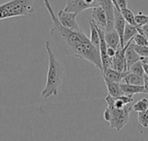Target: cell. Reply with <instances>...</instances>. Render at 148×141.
I'll return each mask as SVG.
<instances>
[{"label":"cell","instance_id":"obj_28","mask_svg":"<svg viewBox=\"0 0 148 141\" xmlns=\"http://www.w3.org/2000/svg\"><path fill=\"white\" fill-rule=\"evenodd\" d=\"M115 53H116V50H115L114 48H113V47H108V51H107V53H108V55L109 57L113 58V57L114 56Z\"/></svg>","mask_w":148,"mask_h":141},{"label":"cell","instance_id":"obj_33","mask_svg":"<svg viewBox=\"0 0 148 141\" xmlns=\"http://www.w3.org/2000/svg\"><path fill=\"white\" fill-rule=\"evenodd\" d=\"M113 2H114V4L115 8H117L118 9H119V7H118V4H117V2H116V0H113ZM120 10H121V9H120Z\"/></svg>","mask_w":148,"mask_h":141},{"label":"cell","instance_id":"obj_8","mask_svg":"<svg viewBox=\"0 0 148 141\" xmlns=\"http://www.w3.org/2000/svg\"><path fill=\"white\" fill-rule=\"evenodd\" d=\"M98 6H101L106 12L108 18V24L106 28V31L114 28V4L113 0H97Z\"/></svg>","mask_w":148,"mask_h":141},{"label":"cell","instance_id":"obj_4","mask_svg":"<svg viewBox=\"0 0 148 141\" xmlns=\"http://www.w3.org/2000/svg\"><path fill=\"white\" fill-rule=\"evenodd\" d=\"M107 104L108 109L110 112V120L108 121L110 128L120 132L129 121L130 113L133 110V105L131 103H128L121 109H117L112 103Z\"/></svg>","mask_w":148,"mask_h":141},{"label":"cell","instance_id":"obj_13","mask_svg":"<svg viewBox=\"0 0 148 141\" xmlns=\"http://www.w3.org/2000/svg\"><path fill=\"white\" fill-rule=\"evenodd\" d=\"M128 72H119L116 71L113 68H108L106 69L103 72V78H106L113 82H116V83H122L125 76L127 74Z\"/></svg>","mask_w":148,"mask_h":141},{"label":"cell","instance_id":"obj_11","mask_svg":"<svg viewBox=\"0 0 148 141\" xmlns=\"http://www.w3.org/2000/svg\"><path fill=\"white\" fill-rule=\"evenodd\" d=\"M88 9H91V7L86 3L85 0H66L64 10L75 12L79 15Z\"/></svg>","mask_w":148,"mask_h":141},{"label":"cell","instance_id":"obj_10","mask_svg":"<svg viewBox=\"0 0 148 141\" xmlns=\"http://www.w3.org/2000/svg\"><path fill=\"white\" fill-rule=\"evenodd\" d=\"M92 13H91V19L97 26L101 27V28H107L108 24V18L105 10L101 6H96L92 8Z\"/></svg>","mask_w":148,"mask_h":141},{"label":"cell","instance_id":"obj_1","mask_svg":"<svg viewBox=\"0 0 148 141\" xmlns=\"http://www.w3.org/2000/svg\"><path fill=\"white\" fill-rule=\"evenodd\" d=\"M53 27L50 29V36L57 48L66 56H71L87 60L98 68L102 73V63L100 50L90 41L82 29L73 30L62 25L50 4L49 0H43Z\"/></svg>","mask_w":148,"mask_h":141},{"label":"cell","instance_id":"obj_3","mask_svg":"<svg viewBox=\"0 0 148 141\" xmlns=\"http://www.w3.org/2000/svg\"><path fill=\"white\" fill-rule=\"evenodd\" d=\"M35 0H10L0 5V20L10 17L28 16L35 12Z\"/></svg>","mask_w":148,"mask_h":141},{"label":"cell","instance_id":"obj_25","mask_svg":"<svg viewBox=\"0 0 148 141\" xmlns=\"http://www.w3.org/2000/svg\"><path fill=\"white\" fill-rule=\"evenodd\" d=\"M138 122L143 128H148V109L146 111L138 113Z\"/></svg>","mask_w":148,"mask_h":141},{"label":"cell","instance_id":"obj_22","mask_svg":"<svg viewBox=\"0 0 148 141\" xmlns=\"http://www.w3.org/2000/svg\"><path fill=\"white\" fill-rule=\"evenodd\" d=\"M148 109V100L147 98H142L133 105V110L135 112H143Z\"/></svg>","mask_w":148,"mask_h":141},{"label":"cell","instance_id":"obj_24","mask_svg":"<svg viewBox=\"0 0 148 141\" xmlns=\"http://www.w3.org/2000/svg\"><path fill=\"white\" fill-rule=\"evenodd\" d=\"M131 46L137 52V53L140 57H148V46H140L134 44L133 41L131 42Z\"/></svg>","mask_w":148,"mask_h":141},{"label":"cell","instance_id":"obj_30","mask_svg":"<svg viewBox=\"0 0 148 141\" xmlns=\"http://www.w3.org/2000/svg\"><path fill=\"white\" fill-rule=\"evenodd\" d=\"M142 31H143V34L147 36V38L148 39V23L147 24H145L143 26H140Z\"/></svg>","mask_w":148,"mask_h":141},{"label":"cell","instance_id":"obj_2","mask_svg":"<svg viewBox=\"0 0 148 141\" xmlns=\"http://www.w3.org/2000/svg\"><path fill=\"white\" fill-rule=\"evenodd\" d=\"M45 48L49 58V67L47 72V81L44 89L41 92V97L48 99L52 96H56L58 94V89L62 84L65 66L64 65L56 59L49 41L45 42Z\"/></svg>","mask_w":148,"mask_h":141},{"label":"cell","instance_id":"obj_23","mask_svg":"<svg viewBox=\"0 0 148 141\" xmlns=\"http://www.w3.org/2000/svg\"><path fill=\"white\" fill-rule=\"evenodd\" d=\"M133 42L140 46H148V39L147 38V36L144 34L139 32L134 36Z\"/></svg>","mask_w":148,"mask_h":141},{"label":"cell","instance_id":"obj_12","mask_svg":"<svg viewBox=\"0 0 148 141\" xmlns=\"http://www.w3.org/2000/svg\"><path fill=\"white\" fill-rule=\"evenodd\" d=\"M105 40L108 46L114 48L115 50H117V48L121 45V37L114 28L105 31Z\"/></svg>","mask_w":148,"mask_h":141},{"label":"cell","instance_id":"obj_9","mask_svg":"<svg viewBox=\"0 0 148 141\" xmlns=\"http://www.w3.org/2000/svg\"><path fill=\"white\" fill-rule=\"evenodd\" d=\"M126 20L120 9L117 8H114V28L116 29L118 32L120 37H121V46L124 47V40H123V35H124V30L126 26Z\"/></svg>","mask_w":148,"mask_h":141},{"label":"cell","instance_id":"obj_29","mask_svg":"<svg viewBox=\"0 0 148 141\" xmlns=\"http://www.w3.org/2000/svg\"><path fill=\"white\" fill-rule=\"evenodd\" d=\"M144 87H145V94L148 95V77L144 76Z\"/></svg>","mask_w":148,"mask_h":141},{"label":"cell","instance_id":"obj_7","mask_svg":"<svg viewBox=\"0 0 148 141\" xmlns=\"http://www.w3.org/2000/svg\"><path fill=\"white\" fill-rule=\"evenodd\" d=\"M97 29L99 32L100 35V53H101V63H102V69L103 72L111 67L112 65V59L109 57L107 53L108 51V44L105 40V31L99 26H97Z\"/></svg>","mask_w":148,"mask_h":141},{"label":"cell","instance_id":"obj_31","mask_svg":"<svg viewBox=\"0 0 148 141\" xmlns=\"http://www.w3.org/2000/svg\"><path fill=\"white\" fill-rule=\"evenodd\" d=\"M143 66H144V71H145V75L148 77V65L146 63H143Z\"/></svg>","mask_w":148,"mask_h":141},{"label":"cell","instance_id":"obj_20","mask_svg":"<svg viewBox=\"0 0 148 141\" xmlns=\"http://www.w3.org/2000/svg\"><path fill=\"white\" fill-rule=\"evenodd\" d=\"M121 13H122V15H123V16H124L127 22H128V23H130V24H132L134 26L138 27V25L136 23V21H135V15L134 14V12L130 9L126 8L124 9H121Z\"/></svg>","mask_w":148,"mask_h":141},{"label":"cell","instance_id":"obj_27","mask_svg":"<svg viewBox=\"0 0 148 141\" xmlns=\"http://www.w3.org/2000/svg\"><path fill=\"white\" fill-rule=\"evenodd\" d=\"M116 2H117L118 7L121 10L127 8V3H128L127 0H116Z\"/></svg>","mask_w":148,"mask_h":141},{"label":"cell","instance_id":"obj_18","mask_svg":"<svg viewBox=\"0 0 148 141\" xmlns=\"http://www.w3.org/2000/svg\"><path fill=\"white\" fill-rule=\"evenodd\" d=\"M88 22L90 28V41L100 50V35L97 29V25L92 20H89Z\"/></svg>","mask_w":148,"mask_h":141},{"label":"cell","instance_id":"obj_5","mask_svg":"<svg viewBox=\"0 0 148 141\" xmlns=\"http://www.w3.org/2000/svg\"><path fill=\"white\" fill-rule=\"evenodd\" d=\"M133 41V40H129L125 44L124 47H121V45L116 50V53L112 59V65L111 68L119 71V72H128L127 69V64H126V50L128 47L129 44Z\"/></svg>","mask_w":148,"mask_h":141},{"label":"cell","instance_id":"obj_32","mask_svg":"<svg viewBox=\"0 0 148 141\" xmlns=\"http://www.w3.org/2000/svg\"><path fill=\"white\" fill-rule=\"evenodd\" d=\"M140 60L143 62V63H146L148 65V57H141L140 58Z\"/></svg>","mask_w":148,"mask_h":141},{"label":"cell","instance_id":"obj_19","mask_svg":"<svg viewBox=\"0 0 148 141\" xmlns=\"http://www.w3.org/2000/svg\"><path fill=\"white\" fill-rule=\"evenodd\" d=\"M139 27V26H138ZM138 27L134 26L128 22L126 23L125 26V30H124V35H123V40H124V45L128 42L129 40H133L134 36L139 32L138 31Z\"/></svg>","mask_w":148,"mask_h":141},{"label":"cell","instance_id":"obj_15","mask_svg":"<svg viewBox=\"0 0 148 141\" xmlns=\"http://www.w3.org/2000/svg\"><path fill=\"white\" fill-rule=\"evenodd\" d=\"M126 64H127V71L130 69V67L136 63L137 61L140 60V56L137 53V52L134 49V47L131 46V43L129 44L128 47L126 50Z\"/></svg>","mask_w":148,"mask_h":141},{"label":"cell","instance_id":"obj_16","mask_svg":"<svg viewBox=\"0 0 148 141\" xmlns=\"http://www.w3.org/2000/svg\"><path fill=\"white\" fill-rule=\"evenodd\" d=\"M121 87L124 92V94L127 95H135V94H145V87L144 85H134V84H129L126 83H121Z\"/></svg>","mask_w":148,"mask_h":141},{"label":"cell","instance_id":"obj_21","mask_svg":"<svg viewBox=\"0 0 148 141\" xmlns=\"http://www.w3.org/2000/svg\"><path fill=\"white\" fill-rule=\"evenodd\" d=\"M128 72L140 75V76H145V71H144V66H143V62L141 60L137 61L136 63H134L130 69L128 70Z\"/></svg>","mask_w":148,"mask_h":141},{"label":"cell","instance_id":"obj_14","mask_svg":"<svg viewBox=\"0 0 148 141\" xmlns=\"http://www.w3.org/2000/svg\"><path fill=\"white\" fill-rule=\"evenodd\" d=\"M104 78V82H105L107 89H108V95L112 96L113 97H117V96H120L124 94V92L121 87V83L113 82L106 78Z\"/></svg>","mask_w":148,"mask_h":141},{"label":"cell","instance_id":"obj_26","mask_svg":"<svg viewBox=\"0 0 148 141\" xmlns=\"http://www.w3.org/2000/svg\"><path fill=\"white\" fill-rule=\"evenodd\" d=\"M135 21L138 26H143L148 23V15H145L142 11H140L135 15Z\"/></svg>","mask_w":148,"mask_h":141},{"label":"cell","instance_id":"obj_17","mask_svg":"<svg viewBox=\"0 0 148 141\" xmlns=\"http://www.w3.org/2000/svg\"><path fill=\"white\" fill-rule=\"evenodd\" d=\"M122 83L134 85H144V76H140L128 72L127 74L125 76Z\"/></svg>","mask_w":148,"mask_h":141},{"label":"cell","instance_id":"obj_6","mask_svg":"<svg viewBox=\"0 0 148 141\" xmlns=\"http://www.w3.org/2000/svg\"><path fill=\"white\" fill-rule=\"evenodd\" d=\"M76 16H77L76 13L67 11L64 9H61L57 13L58 20L62 23V25L73 30H81L82 28L79 27L76 22Z\"/></svg>","mask_w":148,"mask_h":141}]
</instances>
